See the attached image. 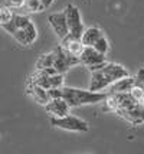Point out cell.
I'll return each instance as SVG.
<instances>
[{"instance_id": "cell-21", "label": "cell", "mask_w": 144, "mask_h": 154, "mask_svg": "<svg viewBox=\"0 0 144 154\" xmlns=\"http://www.w3.org/2000/svg\"><path fill=\"white\" fill-rule=\"evenodd\" d=\"M63 74L56 72L54 75H49V82H51V88H62L63 87Z\"/></svg>"}, {"instance_id": "cell-9", "label": "cell", "mask_w": 144, "mask_h": 154, "mask_svg": "<svg viewBox=\"0 0 144 154\" xmlns=\"http://www.w3.org/2000/svg\"><path fill=\"white\" fill-rule=\"evenodd\" d=\"M69 105L63 98H51L45 104V109L48 111L52 117H63L69 114Z\"/></svg>"}, {"instance_id": "cell-12", "label": "cell", "mask_w": 144, "mask_h": 154, "mask_svg": "<svg viewBox=\"0 0 144 154\" xmlns=\"http://www.w3.org/2000/svg\"><path fill=\"white\" fill-rule=\"evenodd\" d=\"M134 87V78H131L130 75L117 79L115 82H112L110 87V94H115V92H130Z\"/></svg>"}, {"instance_id": "cell-20", "label": "cell", "mask_w": 144, "mask_h": 154, "mask_svg": "<svg viewBox=\"0 0 144 154\" xmlns=\"http://www.w3.org/2000/svg\"><path fill=\"white\" fill-rule=\"evenodd\" d=\"M23 29H25L26 36H28L29 42H30V45H32L35 40H36V38H38V30H36V26L33 25V22H29V23L23 27Z\"/></svg>"}, {"instance_id": "cell-19", "label": "cell", "mask_w": 144, "mask_h": 154, "mask_svg": "<svg viewBox=\"0 0 144 154\" xmlns=\"http://www.w3.org/2000/svg\"><path fill=\"white\" fill-rule=\"evenodd\" d=\"M16 42H19L22 46H29L30 45V42H29L28 36H26V32H25V29H16L13 33H12Z\"/></svg>"}, {"instance_id": "cell-26", "label": "cell", "mask_w": 144, "mask_h": 154, "mask_svg": "<svg viewBox=\"0 0 144 154\" xmlns=\"http://www.w3.org/2000/svg\"><path fill=\"white\" fill-rule=\"evenodd\" d=\"M5 3H6V0H0V6H5Z\"/></svg>"}, {"instance_id": "cell-25", "label": "cell", "mask_w": 144, "mask_h": 154, "mask_svg": "<svg viewBox=\"0 0 144 154\" xmlns=\"http://www.w3.org/2000/svg\"><path fill=\"white\" fill-rule=\"evenodd\" d=\"M54 2H55V0H42V5H43V7H45V9H48V7L51 6Z\"/></svg>"}, {"instance_id": "cell-16", "label": "cell", "mask_w": 144, "mask_h": 154, "mask_svg": "<svg viewBox=\"0 0 144 154\" xmlns=\"http://www.w3.org/2000/svg\"><path fill=\"white\" fill-rule=\"evenodd\" d=\"M22 7L29 13H36V12L45 10V7L42 5V0H23Z\"/></svg>"}, {"instance_id": "cell-22", "label": "cell", "mask_w": 144, "mask_h": 154, "mask_svg": "<svg viewBox=\"0 0 144 154\" xmlns=\"http://www.w3.org/2000/svg\"><path fill=\"white\" fill-rule=\"evenodd\" d=\"M12 16H13V12L10 10V7L0 6V26L7 23L9 20L12 19Z\"/></svg>"}, {"instance_id": "cell-15", "label": "cell", "mask_w": 144, "mask_h": 154, "mask_svg": "<svg viewBox=\"0 0 144 154\" xmlns=\"http://www.w3.org/2000/svg\"><path fill=\"white\" fill-rule=\"evenodd\" d=\"M55 49L54 51H49V52H46V54H42L39 58H38V60H36V65H35V68L36 69H45V68H49L54 65V60H55Z\"/></svg>"}, {"instance_id": "cell-18", "label": "cell", "mask_w": 144, "mask_h": 154, "mask_svg": "<svg viewBox=\"0 0 144 154\" xmlns=\"http://www.w3.org/2000/svg\"><path fill=\"white\" fill-rule=\"evenodd\" d=\"M10 22L13 23V26L16 27V29H23V27H25L29 22H30V19H29L26 14H14L13 13V16H12Z\"/></svg>"}, {"instance_id": "cell-24", "label": "cell", "mask_w": 144, "mask_h": 154, "mask_svg": "<svg viewBox=\"0 0 144 154\" xmlns=\"http://www.w3.org/2000/svg\"><path fill=\"white\" fill-rule=\"evenodd\" d=\"M49 98H62V88H49Z\"/></svg>"}, {"instance_id": "cell-11", "label": "cell", "mask_w": 144, "mask_h": 154, "mask_svg": "<svg viewBox=\"0 0 144 154\" xmlns=\"http://www.w3.org/2000/svg\"><path fill=\"white\" fill-rule=\"evenodd\" d=\"M26 94H28L29 97H32V100H35L38 104H41V105H45V104L51 100L48 95V89L39 87V85H36V84H32V82H28V84H26Z\"/></svg>"}, {"instance_id": "cell-8", "label": "cell", "mask_w": 144, "mask_h": 154, "mask_svg": "<svg viewBox=\"0 0 144 154\" xmlns=\"http://www.w3.org/2000/svg\"><path fill=\"white\" fill-rule=\"evenodd\" d=\"M48 22L59 39L65 38L68 35V25H66V17H65V12L63 10L58 12V13L49 14Z\"/></svg>"}, {"instance_id": "cell-10", "label": "cell", "mask_w": 144, "mask_h": 154, "mask_svg": "<svg viewBox=\"0 0 144 154\" xmlns=\"http://www.w3.org/2000/svg\"><path fill=\"white\" fill-rule=\"evenodd\" d=\"M61 42V48L69 55H74V56H79V54L82 52L84 49V43L81 42V39H76L71 35H66L65 38H62Z\"/></svg>"}, {"instance_id": "cell-5", "label": "cell", "mask_w": 144, "mask_h": 154, "mask_svg": "<svg viewBox=\"0 0 144 154\" xmlns=\"http://www.w3.org/2000/svg\"><path fill=\"white\" fill-rule=\"evenodd\" d=\"M65 17H66V25H68V33L76 39H81V35L84 32V23L81 19L79 9L74 5H68L63 9Z\"/></svg>"}, {"instance_id": "cell-6", "label": "cell", "mask_w": 144, "mask_h": 154, "mask_svg": "<svg viewBox=\"0 0 144 154\" xmlns=\"http://www.w3.org/2000/svg\"><path fill=\"white\" fill-rule=\"evenodd\" d=\"M55 60H54V65L52 66L55 68L56 72H59V74H63V72H66L69 68L75 66V65H79V59H78V56H74V55H69L66 54L61 46L55 49Z\"/></svg>"}, {"instance_id": "cell-17", "label": "cell", "mask_w": 144, "mask_h": 154, "mask_svg": "<svg viewBox=\"0 0 144 154\" xmlns=\"http://www.w3.org/2000/svg\"><path fill=\"white\" fill-rule=\"evenodd\" d=\"M92 48L95 49V51H98L100 54H104L107 55V52L110 51V43H108V40H107V38L105 36H100L98 39L92 43Z\"/></svg>"}, {"instance_id": "cell-3", "label": "cell", "mask_w": 144, "mask_h": 154, "mask_svg": "<svg viewBox=\"0 0 144 154\" xmlns=\"http://www.w3.org/2000/svg\"><path fill=\"white\" fill-rule=\"evenodd\" d=\"M51 124L56 128H62L66 131H75V133H87L89 128L87 121L71 114H66L63 117H52Z\"/></svg>"}, {"instance_id": "cell-13", "label": "cell", "mask_w": 144, "mask_h": 154, "mask_svg": "<svg viewBox=\"0 0 144 154\" xmlns=\"http://www.w3.org/2000/svg\"><path fill=\"white\" fill-rule=\"evenodd\" d=\"M100 36H103V30L100 27H95V26L87 27V29H84L82 35H81V42L84 43V46H92V43Z\"/></svg>"}, {"instance_id": "cell-4", "label": "cell", "mask_w": 144, "mask_h": 154, "mask_svg": "<svg viewBox=\"0 0 144 154\" xmlns=\"http://www.w3.org/2000/svg\"><path fill=\"white\" fill-rule=\"evenodd\" d=\"M118 117H121L127 122H130L133 125H140L144 124V105H141L140 102L134 101L125 107L117 108L114 111Z\"/></svg>"}, {"instance_id": "cell-2", "label": "cell", "mask_w": 144, "mask_h": 154, "mask_svg": "<svg viewBox=\"0 0 144 154\" xmlns=\"http://www.w3.org/2000/svg\"><path fill=\"white\" fill-rule=\"evenodd\" d=\"M110 92L101 91H89V89H79L72 87H62V98L66 101L69 107H81L89 104L104 102Z\"/></svg>"}, {"instance_id": "cell-1", "label": "cell", "mask_w": 144, "mask_h": 154, "mask_svg": "<svg viewBox=\"0 0 144 154\" xmlns=\"http://www.w3.org/2000/svg\"><path fill=\"white\" fill-rule=\"evenodd\" d=\"M91 81H89V91H103L108 88L120 78H124L128 75V71L115 62H105L104 66H101L97 71L91 72Z\"/></svg>"}, {"instance_id": "cell-14", "label": "cell", "mask_w": 144, "mask_h": 154, "mask_svg": "<svg viewBox=\"0 0 144 154\" xmlns=\"http://www.w3.org/2000/svg\"><path fill=\"white\" fill-rule=\"evenodd\" d=\"M28 82H32V84H36L39 87L45 88V89H49L51 88V82H49V75L43 71V69H35V72L30 75Z\"/></svg>"}, {"instance_id": "cell-23", "label": "cell", "mask_w": 144, "mask_h": 154, "mask_svg": "<svg viewBox=\"0 0 144 154\" xmlns=\"http://www.w3.org/2000/svg\"><path fill=\"white\" fill-rule=\"evenodd\" d=\"M134 87L140 88L144 92V68H138L137 74L134 76Z\"/></svg>"}, {"instance_id": "cell-7", "label": "cell", "mask_w": 144, "mask_h": 154, "mask_svg": "<svg viewBox=\"0 0 144 154\" xmlns=\"http://www.w3.org/2000/svg\"><path fill=\"white\" fill-rule=\"evenodd\" d=\"M79 59V63L81 65H85V66H92V65H98V63H103L105 62V55L100 54L98 51H95L92 46H84L82 52L78 56Z\"/></svg>"}]
</instances>
